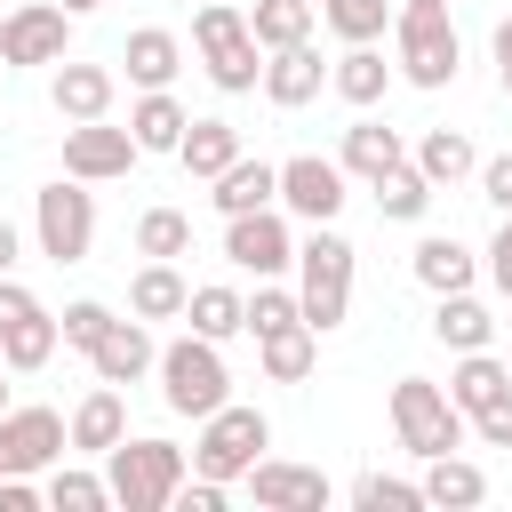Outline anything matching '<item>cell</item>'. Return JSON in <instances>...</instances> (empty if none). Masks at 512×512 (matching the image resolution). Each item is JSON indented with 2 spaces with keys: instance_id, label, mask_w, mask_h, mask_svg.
Returning <instances> with one entry per match:
<instances>
[{
  "instance_id": "obj_1",
  "label": "cell",
  "mask_w": 512,
  "mask_h": 512,
  "mask_svg": "<svg viewBox=\"0 0 512 512\" xmlns=\"http://www.w3.org/2000/svg\"><path fill=\"white\" fill-rule=\"evenodd\" d=\"M104 480H112V504L120 512H168L176 488L192 480V448H176L160 432L120 440V448H104Z\"/></svg>"
},
{
  "instance_id": "obj_2",
  "label": "cell",
  "mask_w": 512,
  "mask_h": 512,
  "mask_svg": "<svg viewBox=\"0 0 512 512\" xmlns=\"http://www.w3.org/2000/svg\"><path fill=\"white\" fill-rule=\"evenodd\" d=\"M352 240L336 232V224H312L304 240H296V304H304V320L328 336V328H344V312H352Z\"/></svg>"
},
{
  "instance_id": "obj_3",
  "label": "cell",
  "mask_w": 512,
  "mask_h": 512,
  "mask_svg": "<svg viewBox=\"0 0 512 512\" xmlns=\"http://www.w3.org/2000/svg\"><path fill=\"white\" fill-rule=\"evenodd\" d=\"M192 48H200V64H208V80L224 96H248L264 80V64H256L264 48L248 32V8H232V0H200L192 8Z\"/></svg>"
},
{
  "instance_id": "obj_4",
  "label": "cell",
  "mask_w": 512,
  "mask_h": 512,
  "mask_svg": "<svg viewBox=\"0 0 512 512\" xmlns=\"http://www.w3.org/2000/svg\"><path fill=\"white\" fill-rule=\"evenodd\" d=\"M160 400H168V416H216L224 400H232V368H224V344H208V336H176V344H160Z\"/></svg>"
},
{
  "instance_id": "obj_5",
  "label": "cell",
  "mask_w": 512,
  "mask_h": 512,
  "mask_svg": "<svg viewBox=\"0 0 512 512\" xmlns=\"http://www.w3.org/2000/svg\"><path fill=\"white\" fill-rule=\"evenodd\" d=\"M456 64H464V40L448 8H392V72L408 88H448Z\"/></svg>"
},
{
  "instance_id": "obj_6",
  "label": "cell",
  "mask_w": 512,
  "mask_h": 512,
  "mask_svg": "<svg viewBox=\"0 0 512 512\" xmlns=\"http://www.w3.org/2000/svg\"><path fill=\"white\" fill-rule=\"evenodd\" d=\"M392 432H400L408 456H448V448H464L472 416L448 400V384H432V376H400V384H392Z\"/></svg>"
},
{
  "instance_id": "obj_7",
  "label": "cell",
  "mask_w": 512,
  "mask_h": 512,
  "mask_svg": "<svg viewBox=\"0 0 512 512\" xmlns=\"http://www.w3.org/2000/svg\"><path fill=\"white\" fill-rule=\"evenodd\" d=\"M272 448V424H264V408H240V400H224L216 416H200V440H192V472L200 480H248V464Z\"/></svg>"
},
{
  "instance_id": "obj_8",
  "label": "cell",
  "mask_w": 512,
  "mask_h": 512,
  "mask_svg": "<svg viewBox=\"0 0 512 512\" xmlns=\"http://www.w3.org/2000/svg\"><path fill=\"white\" fill-rule=\"evenodd\" d=\"M32 240L48 264H88L96 248V200L80 192V176H56L32 192Z\"/></svg>"
},
{
  "instance_id": "obj_9",
  "label": "cell",
  "mask_w": 512,
  "mask_h": 512,
  "mask_svg": "<svg viewBox=\"0 0 512 512\" xmlns=\"http://www.w3.org/2000/svg\"><path fill=\"white\" fill-rule=\"evenodd\" d=\"M224 264H232V272H256V280L296 272V232H288V216H280V208L224 216Z\"/></svg>"
},
{
  "instance_id": "obj_10",
  "label": "cell",
  "mask_w": 512,
  "mask_h": 512,
  "mask_svg": "<svg viewBox=\"0 0 512 512\" xmlns=\"http://www.w3.org/2000/svg\"><path fill=\"white\" fill-rule=\"evenodd\" d=\"M72 56V8L24 0L0 16V64H64Z\"/></svg>"
},
{
  "instance_id": "obj_11",
  "label": "cell",
  "mask_w": 512,
  "mask_h": 512,
  "mask_svg": "<svg viewBox=\"0 0 512 512\" xmlns=\"http://www.w3.org/2000/svg\"><path fill=\"white\" fill-rule=\"evenodd\" d=\"M136 160H144V144H136L128 128H112V120H64V176L112 184V176H128Z\"/></svg>"
},
{
  "instance_id": "obj_12",
  "label": "cell",
  "mask_w": 512,
  "mask_h": 512,
  "mask_svg": "<svg viewBox=\"0 0 512 512\" xmlns=\"http://www.w3.org/2000/svg\"><path fill=\"white\" fill-rule=\"evenodd\" d=\"M72 448V424L56 408H0V472H48Z\"/></svg>"
},
{
  "instance_id": "obj_13",
  "label": "cell",
  "mask_w": 512,
  "mask_h": 512,
  "mask_svg": "<svg viewBox=\"0 0 512 512\" xmlns=\"http://www.w3.org/2000/svg\"><path fill=\"white\" fill-rule=\"evenodd\" d=\"M280 208L304 216V224H336V208H344V160H320V152L280 160Z\"/></svg>"
},
{
  "instance_id": "obj_14",
  "label": "cell",
  "mask_w": 512,
  "mask_h": 512,
  "mask_svg": "<svg viewBox=\"0 0 512 512\" xmlns=\"http://www.w3.org/2000/svg\"><path fill=\"white\" fill-rule=\"evenodd\" d=\"M248 496L264 512H328V472L320 464H288V456H256L248 464Z\"/></svg>"
},
{
  "instance_id": "obj_15",
  "label": "cell",
  "mask_w": 512,
  "mask_h": 512,
  "mask_svg": "<svg viewBox=\"0 0 512 512\" xmlns=\"http://www.w3.org/2000/svg\"><path fill=\"white\" fill-rule=\"evenodd\" d=\"M112 96H120V72H112V64H80V56H64L56 80H48L56 120H112Z\"/></svg>"
},
{
  "instance_id": "obj_16",
  "label": "cell",
  "mask_w": 512,
  "mask_h": 512,
  "mask_svg": "<svg viewBox=\"0 0 512 512\" xmlns=\"http://www.w3.org/2000/svg\"><path fill=\"white\" fill-rule=\"evenodd\" d=\"M88 368H96L104 384H144V376H160V344H152L144 320H112V328L96 336Z\"/></svg>"
},
{
  "instance_id": "obj_17",
  "label": "cell",
  "mask_w": 512,
  "mask_h": 512,
  "mask_svg": "<svg viewBox=\"0 0 512 512\" xmlns=\"http://www.w3.org/2000/svg\"><path fill=\"white\" fill-rule=\"evenodd\" d=\"M320 88H328V64H320V48H312V40H296V48H272V64H264V96H272L280 112L312 104Z\"/></svg>"
},
{
  "instance_id": "obj_18",
  "label": "cell",
  "mask_w": 512,
  "mask_h": 512,
  "mask_svg": "<svg viewBox=\"0 0 512 512\" xmlns=\"http://www.w3.org/2000/svg\"><path fill=\"white\" fill-rule=\"evenodd\" d=\"M408 272H416L432 296H456V288H472V280H480V256H472L456 232H424V240H416V256H408Z\"/></svg>"
},
{
  "instance_id": "obj_19",
  "label": "cell",
  "mask_w": 512,
  "mask_h": 512,
  "mask_svg": "<svg viewBox=\"0 0 512 512\" xmlns=\"http://www.w3.org/2000/svg\"><path fill=\"white\" fill-rule=\"evenodd\" d=\"M336 160H344V176L376 184V176H392V168L408 160V144H400V128H384V120H368V112H360V120L344 128V152H336Z\"/></svg>"
},
{
  "instance_id": "obj_20",
  "label": "cell",
  "mask_w": 512,
  "mask_h": 512,
  "mask_svg": "<svg viewBox=\"0 0 512 512\" xmlns=\"http://www.w3.org/2000/svg\"><path fill=\"white\" fill-rule=\"evenodd\" d=\"M184 304H192V280H184L168 256H144L136 280H128V312H136V320H184Z\"/></svg>"
},
{
  "instance_id": "obj_21",
  "label": "cell",
  "mask_w": 512,
  "mask_h": 512,
  "mask_svg": "<svg viewBox=\"0 0 512 512\" xmlns=\"http://www.w3.org/2000/svg\"><path fill=\"white\" fill-rule=\"evenodd\" d=\"M120 440H128V400H120V384L96 376V392L72 408V448H80V456H104V448H120Z\"/></svg>"
},
{
  "instance_id": "obj_22",
  "label": "cell",
  "mask_w": 512,
  "mask_h": 512,
  "mask_svg": "<svg viewBox=\"0 0 512 512\" xmlns=\"http://www.w3.org/2000/svg\"><path fill=\"white\" fill-rule=\"evenodd\" d=\"M120 64H128V80H136V88H168V80L184 72V40H176L168 24H136V32H128V48H120Z\"/></svg>"
},
{
  "instance_id": "obj_23",
  "label": "cell",
  "mask_w": 512,
  "mask_h": 512,
  "mask_svg": "<svg viewBox=\"0 0 512 512\" xmlns=\"http://www.w3.org/2000/svg\"><path fill=\"white\" fill-rule=\"evenodd\" d=\"M208 200H216V216L280 208V168H272V160H248V152H240V160H232V168L216 176V192H208Z\"/></svg>"
},
{
  "instance_id": "obj_24",
  "label": "cell",
  "mask_w": 512,
  "mask_h": 512,
  "mask_svg": "<svg viewBox=\"0 0 512 512\" xmlns=\"http://www.w3.org/2000/svg\"><path fill=\"white\" fill-rule=\"evenodd\" d=\"M424 504H440V512H472V504H488V472L472 464V456H424Z\"/></svg>"
},
{
  "instance_id": "obj_25",
  "label": "cell",
  "mask_w": 512,
  "mask_h": 512,
  "mask_svg": "<svg viewBox=\"0 0 512 512\" xmlns=\"http://www.w3.org/2000/svg\"><path fill=\"white\" fill-rule=\"evenodd\" d=\"M328 88L344 96V104H384V88H392V64H384V48L376 40H360V48H344L336 64H328Z\"/></svg>"
},
{
  "instance_id": "obj_26",
  "label": "cell",
  "mask_w": 512,
  "mask_h": 512,
  "mask_svg": "<svg viewBox=\"0 0 512 512\" xmlns=\"http://www.w3.org/2000/svg\"><path fill=\"white\" fill-rule=\"evenodd\" d=\"M432 336H440L448 352H488L496 320H488V304H480L472 288H456V296H432Z\"/></svg>"
},
{
  "instance_id": "obj_27",
  "label": "cell",
  "mask_w": 512,
  "mask_h": 512,
  "mask_svg": "<svg viewBox=\"0 0 512 512\" xmlns=\"http://www.w3.org/2000/svg\"><path fill=\"white\" fill-rule=\"evenodd\" d=\"M256 360H264V376H272V384H304V376H312V360H320V328H312V320H288V328L256 336Z\"/></svg>"
},
{
  "instance_id": "obj_28",
  "label": "cell",
  "mask_w": 512,
  "mask_h": 512,
  "mask_svg": "<svg viewBox=\"0 0 512 512\" xmlns=\"http://www.w3.org/2000/svg\"><path fill=\"white\" fill-rule=\"evenodd\" d=\"M184 128H192V112H184L168 88H144V96L128 104V136H136L144 152H176V144H184Z\"/></svg>"
},
{
  "instance_id": "obj_29",
  "label": "cell",
  "mask_w": 512,
  "mask_h": 512,
  "mask_svg": "<svg viewBox=\"0 0 512 512\" xmlns=\"http://www.w3.org/2000/svg\"><path fill=\"white\" fill-rule=\"evenodd\" d=\"M176 160H184V176L216 184V176L240 160V128H232V120H192V128H184V144H176Z\"/></svg>"
},
{
  "instance_id": "obj_30",
  "label": "cell",
  "mask_w": 512,
  "mask_h": 512,
  "mask_svg": "<svg viewBox=\"0 0 512 512\" xmlns=\"http://www.w3.org/2000/svg\"><path fill=\"white\" fill-rule=\"evenodd\" d=\"M408 160H416L440 192H448V184H464V176H480V152H472V136H464V128H424Z\"/></svg>"
},
{
  "instance_id": "obj_31",
  "label": "cell",
  "mask_w": 512,
  "mask_h": 512,
  "mask_svg": "<svg viewBox=\"0 0 512 512\" xmlns=\"http://www.w3.org/2000/svg\"><path fill=\"white\" fill-rule=\"evenodd\" d=\"M512 392V368L496 360V352H456V368H448V400L464 408V416H480L488 400H504Z\"/></svg>"
},
{
  "instance_id": "obj_32",
  "label": "cell",
  "mask_w": 512,
  "mask_h": 512,
  "mask_svg": "<svg viewBox=\"0 0 512 512\" xmlns=\"http://www.w3.org/2000/svg\"><path fill=\"white\" fill-rule=\"evenodd\" d=\"M312 24H320V0H256V8H248V32H256V48H264V56H272V48L312 40Z\"/></svg>"
},
{
  "instance_id": "obj_33",
  "label": "cell",
  "mask_w": 512,
  "mask_h": 512,
  "mask_svg": "<svg viewBox=\"0 0 512 512\" xmlns=\"http://www.w3.org/2000/svg\"><path fill=\"white\" fill-rule=\"evenodd\" d=\"M184 320H192V336L224 344V336H240V328H248V296H240V288H224V280H208V288H192Z\"/></svg>"
},
{
  "instance_id": "obj_34",
  "label": "cell",
  "mask_w": 512,
  "mask_h": 512,
  "mask_svg": "<svg viewBox=\"0 0 512 512\" xmlns=\"http://www.w3.org/2000/svg\"><path fill=\"white\" fill-rule=\"evenodd\" d=\"M368 192H376V208H384L392 224H416V216L432 208V192H440V184H432V176H424L416 160H400V168H392V176H376Z\"/></svg>"
},
{
  "instance_id": "obj_35",
  "label": "cell",
  "mask_w": 512,
  "mask_h": 512,
  "mask_svg": "<svg viewBox=\"0 0 512 512\" xmlns=\"http://www.w3.org/2000/svg\"><path fill=\"white\" fill-rule=\"evenodd\" d=\"M56 344H64V328H56V312H48V304H40L32 320H16V328L0 336V352H8V368H16V376L48 368V360H56Z\"/></svg>"
},
{
  "instance_id": "obj_36",
  "label": "cell",
  "mask_w": 512,
  "mask_h": 512,
  "mask_svg": "<svg viewBox=\"0 0 512 512\" xmlns=\"http://www.w3.org/2000/svg\"><path fill=\"white\" fill-rule=\"evenodd\" d=\"M320 24H328L344 48H360V40H384L392 0H320Z\"/></svg>"
},
{
  "instance_id": "obj_37",
  "label": "cell",
  "mask_w": 512,
  "mask_h": 512,
  "mask_svg": "<svg viewBox=\"0 0 512 512\" xmlns=\"http://www.w3.org/2000/svg\"><path fill=\"white\" fill-rule=\"evenodd\" d=\"M136 256H192V216L184 208H144L136 216Z\"/></svg>"
},
{
  "instance_id": "obj_38",
  "label": "cell",
  "mask_w": 512,
  "mask_h": 512,
  "mask_svg": "<svg viewBox=\"0 0 512 512\" xmlns=\"http://www.w3.org/2000/svg\"><path fill=\"white\" fill-rule=\"evenodd\" d=\"M48 504L56 512H104L112 504V480L104 472H80V464H48Z\"/></svg>"
},
{
  "instance_id": "obj_39",
  "label": "cell",
  "mask_w": 512,
  "mask_h": 512,
  "mask_svg": "<svg viewBox=\"0 0 512 512\" xmlns=\"http://www.w3.org/2000/svg\"><path fill=\"white\" fill-rule=\"evenodd\" d=\"M352 504H360V512H416V504H424V480H392V472H360V480H352Z\"/></svg>"
},
{
  "instance_id": "obj_40",
  "label": "cell",
  "mask_w": 512,
  "mask_h": 512,
  "mask_svg": "<svg viewBox=\"0 0 512 512\" xmlns=\"http://www.w3.org/2000/svg\"><path fill=\"white\" fill-rule=\"evenodd\" d=\"M288 320H304L296 288H280V280H256V296H248V336H272V328H288Z\"/></svg>"
},
{
  "instance_id": "obj_41",
  "label": "cell",
  "mask_w": 512,
  "mask_h": 512,
  "mask_svg": "<svg viewBox=\"0 0 512 512\" xmlns=\"http://www.w3.org/2000/svg\"><path fill=\"white\" fill-rule=\"evenodd\" d=\"M112 320H120V312H112V304H96V296H80V304H64V312H56V328H64V344H72V352H96V336H104Z\"/></svg>"
},
{
  "instance_id": "obj_42",
  "label": "cell",
  "mask_w": 512,
  "mask_h": 512,
  "mask_svg": "<svg viewBox=\"0 0 512 512\" xmlns=\"http://www.w3.org/2000/svg\"><path fill=\"white\" fill-rule=\"evenodd\" d=\"M480 200H488L496 216H512V152H496V160H480Z\"/></svg>"
},
{
  "instance_id": "obj_43",
  "label": "cell",
  "mask_w": 512,
  "mask_h": 512,
  "mask_svg": "<svg viewBox=\"0 0 512 512\" xmlns=\"http://www.w3.org/2000/svg\"><path fill=\"white\" fill-rule=\"evenodd\" d=\"M472 432H480V448H512V392L488 400V408L472 416Z\"/></svg>"
},
{
  "instance_id": "obj_44",
  "label": "cell",
  "mask_w": 512,
  "mask_h": 512,
  "mask_svg": "<svg viewBox=\"0 0 512 512\" xmlns=\"http://www.w3.org/2000/svg\"><path fill=\"white\" fill-rule=\"evenodd\" d=\"M32 312H40V296H32V288H24L16 272H8V280H0V336H8L16 320H32Z\"/></svg>"
},
{
  "instance_id": "obj_45",
  "label": "cell",
  "mask_w": 512,
  "mask_h": 512,
  "mask_svg": "<svg viewBox=\"0 0 512 512\" xmlns=\"http://www.w3.org/2000/svg\"><path fill=\"white\" fill-rule=\"evenodd\" d=\"M488 280H496V296L512 304V216L496 224V240H488Z\"/></svg>"
},
{
  "instance_id": "obj_46",
  "label": "cell",
  "mask_w": 512,
  "mask_h": 512,
  "mask_svg": "<svg viewBox=\"0 0 512 512\" xmlns=\"http://www.w3.org/2000/svg\"><path fill=\"white\" fill-rule=\"evenodd\" d=\"M496 80H504V96H512V16L496 24Z\"/></svg>"
},
{
  "instance_id": "obj_47",
  "label": "cell",
  "mask_w": 512,
  "mask_h": 512,
  "mask_svg": "<svg viewBox=\"0 0 512 512\" xmlns=\"http://www.w3.org/2000/svg\"><path fill=\"white\" fill-rule=\"evenodd\" d=\"M16 256H24V240H16V224H8V216H0V280H8V272H16Z\"/></svg>"
},
{
  "instance_id": "obj_48",
  "label": "cell",
  "mask_w": 512,
  "mask_h": 512,
  "mask_svg": "<svg viewBox=\"0 0 512 512\" xmlns=\"http://www.w3.org/2000/svg\"><path fill=\"white\" fill-rule=\"evenodd\" d=\"M56 8H72V16H88V8H104V0H56Z\"/></svg>"
},
{
  "instance_id": "obj_49",
  "label": "cell",
  "mask_w": 512,
  "mask_h": 512,
  "mask_svg": "<svg viewBox=\"0 0 512 512\" xmlns=\"http://www.w3.org/2000/svg\"><path fill=\"white\" fill-rule=\"evenodd\" d=\"M8 376H16V368H8V352H0V408H8Z\"/></svg>"
},
{
  "instance_id": "obj_50",
  "label": "cell",
  "mask_w": 512,
  "mask_h": 512,
  "mask_svg": "<svg viewBox=\"0 0 512 512\" xmlns=\"http://www.w3.org/2000/svg\"><path fill=\"white\" fill-rule=\"evenodd\" d=\"M400 8H448V0H400Z\"/></svg>"
}]
</instances>
